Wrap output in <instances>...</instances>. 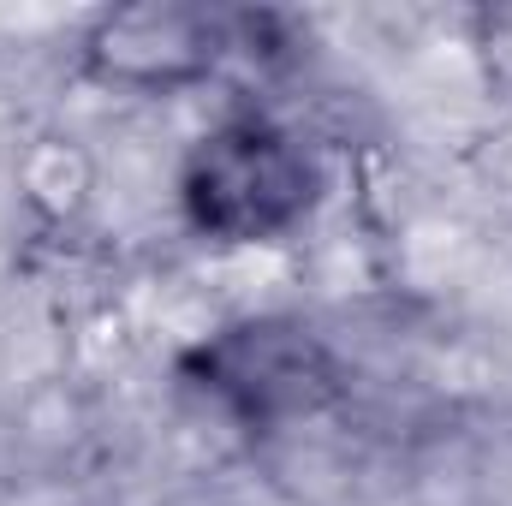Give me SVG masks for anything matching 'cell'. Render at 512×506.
<instances>
[{
	"instance_id": "cell-3",
	"label": "cell",
	"mask_w": 512,
	"mask_h": 506,
	"mask_svg": "<svg viewBox=\"0 0 512 506\" xmlns=\"http://www.w3.org/2000/svg\"><path fill=\"white\" fill-rule=\"evenodd\" d=\"M233 54V18L191 0H126L102 6L78 36V72L102 90L167 102L221 72Z\"/></svg>"
},
{
	"instance_id": "cell-1",
	"label": "cell",
	"mask_w": 512,
	"mask_h": 506,
	"mask_svg": "<svg viewBox=\"0 0 512 506\" xmlns=\"http://www.w3.org/2000/svg\"><path fill=\"white\" fill-rule=\"evenodd\" d=\"M328 197L316 149L268 114L209 126L179 161V215L215 251H262L292 239Z\"/></svg>"
},
{
	"instance_id": "cell-4",
	"label": "cell",
	"mask_w": 512,
	"mask_h": 506,
	"mask_svg": "<svg viewBox=\"0 0 512 506\" xmlns=\"http://www.w3.org/2000/svg\"><path fill=\"white\" fill-rule=\"evenodd\" d=\"M471 48H477L489 90L512 96V6H477L471 12Z\"/></svg>"
},
{
	"instance_id": "cell-2",
	"label": "cell",
	"mask_w": 512,
	"mask_h": 506,
	"mask_svg": "<svg viewBox=\"0 0 512 506\" xmlns=\"http://www.w3.org/2000/svg\"><path fill=\"white\" fill-rule=\"evenodd\" d=\"M179 376L245 435H280L340 405L346 370L304 316H239L179 358Z\"/></svg>"
}]
</instances>
